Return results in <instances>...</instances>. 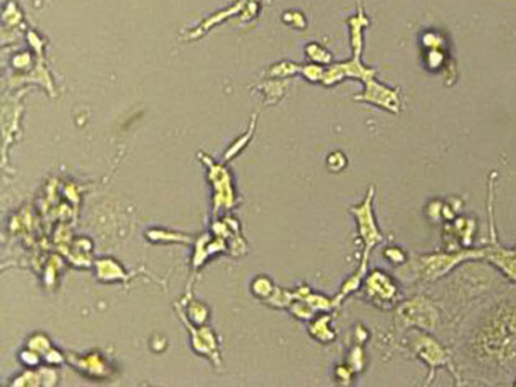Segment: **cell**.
I'll list each match as a JSON object with an SVG mask.
<instances>
[{
  "label": "cell",
  "mask_w": 516,
  "mask_h": 387,
  "mask_svg": "<svg viewBox=\"0 0 516 387\" xmlns=\"http://www.w3.org/2000/svg\"><path fill=\"white\" fill-rule=\"evenodd\" d=\"M355 212L358 217L361 236L365 239L367 243H369V245H374L381 239V236H379V234H378L377 228L374 226V218H373L372 211H370L369 198H368L364 205H361L358 209H355Z\"/></svg>",
  "instance_id": "cell-1"
},
{
  "label": "cell",
  "mask_w": 516,
  "mask_h": 387,
  "mask_svg": "<svg viewBox=\"0 0 516 387\" xmlns=\"http://www.w3.org/2000/svg\"><path fill=\"white\" fill-rule=\"evenodd\" d=\"M347 164V159L341 153H334L328 158V166L331 171H340Z\"/></svg>",
  "instance_id": "cell-2"
}]
</instances>
